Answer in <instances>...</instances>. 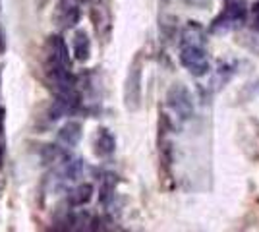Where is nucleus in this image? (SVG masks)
<instances>
[{"mask_svg":"<svg viewBox=\"0 0 259 232\" xmlns=\"http://www.w3.org/2000/svg\"><path fill=\"white\" fill-rule=\"evenodd\" d=\"M248 18V8L244 0H227L225 10L217 16L211 23V33H227L240 27Z\"/></svg>","mask_w":259,"mask_h":232,"instance_id":"obj_1","label":"nucleus"},{"mask_svg":"<svg viewBox=\"0 0 259 232\" xmlns=\"http://www.w3.org/2000/svg\"><path fill=\"white\" fill-rule=\"evenodd\" d=\"M180 62L182 66L194 74V76H205L211 70V62L207 56L205 49H195V47H182L180 49Z\"/></svg>","mask_w":259,"mask_h":232,"instance_id":"obj_2","label":"nucleus"},{"mask_svg":"<svg viewBox=\"0 0 259 232\" xmlns=\"http://www.w3.org/2000/svg\"><path fill=\"white\" fill-rule=\"evenodd\" d=\"M166 103L172 109L174 114H178V118H182V120L192 118V114H194V101H192L190 91L184 87V85L176 83V85H172V87L168 89Z\"/></svg>","mask_w":259,"mask_h":232,"instance_id":"obj_3","label":"nucleus"},{"mask_svg":"<svg viewBox=\"0 0 259 232\" xmlns=\"http://www.w3.org/2000/svg\"><path fill=\"white\" fill-rule=\"evenodd\" d=\"M124 101L130 111H136L141 101V56L134 60L130 66L128 77H126V87H124Z\"/></svg>","mask_w":259,"mask_h":232,"instance_id":"obj_4","label":"nucleus"},{"mask_svg":"<svg viewBox=\"0 0 259 232\" xmlns=\"http://www.w3.org/2000/svg\"><path fill=\"white\" fill-rule=\"evenodd\" d=\"M47 56H49V66L51 68H66L70 70V55L64 39L53 35L47 41Z\"/></svg>","mask_w":259,"mask_h":232,"instance_id":"obj_5","label":"nucleus"},{"mask_svg":"<svg viewBox=\"0 0 259 232\" xmlns=\"http://www.w3.org/2000/svg\"><path fill=\"white\" fill-rule=\"evenodd\" d=\"M85 165L81 159H66L60 163V166L56 168V178H58V184L60 186H68L72 182H76L77 178L83 174Z\"/></svg>","mask_w":259,"mask_h":232,"instance_id":"obj_6","label":"nucleus"},{"mask_svg":"<svg viewBox=\"0 0 259 232\" xmlns=\"http://www.w3.org/2000/svg\"><path fill=\"white\" fill-rule=\"evenodd\" d=\"M81 140V124L79 122H66L56 135V145L60 149H72Z\"/></svg>","mask_w":259,"mask_h":232,"instance_id":"obj_7","label":"nucleus"},{"mask_svg":"<svg viewBox=\"0 0 259 232\" xmlns=\"http://www.w3.org/2000/svg\"><path fill=\"white\" fill-rule=\"evenodd\" d=\"M182 47H195V49H205L207 35L205 29L197 22H188L182 29Z\"/></svg>","mask_w":259,"mask_h":232,"instance_id":"obj_8","label":"nucleus"},{"mask_svg":"<svg viewBox=\"0 0 259 232\" xmlns=\"http://www.w3.org/2000/svg\"><path fill=\"white\" fill-rule=\"evenodd\" d=\"M114 147H116L114 135L108 132L107 128H101L95 135V153L99 157H108V155L114 153Z\"/></svg>","mask_w":259,"mask_h":232,"instance_id":"obj_9","label":"nucleus"},{"mask_svg":"<svg viewBox=\"0 0 259 232\" xmlns=\"http://www.w3.org/2000/svg\"><path fill=\"white\" fill-rule=\"evenodd\" d=\"M91 198H93V186H91V184H79V186H76L72 192H68V201H70V205H74V207L85 205V203L91 201Z\"/></svg>","mask_w":259,"mask_h":232,"instance_id":"obj_10","label":"nucleus"},{"mask_svg":"<svg viewBox=\"0 0 259 232\" xmlns=\"http://www.w3.org/2000/svg\"><path fill=\"white\" fill-rule=\"evenodd\" d=\"M60 20L66 27H74L79 20V8L76 0H62L60 4Z\"/></svg>","mask_w":259,"mask_h":232,"instance_id":"obj_11","label":"nucleus"},{"mask_svg":"<svg viewBox=\"0 0 259 232\" xmlns=\"http://www.w3.org/2000/svg\"><path fill=\"white\" fill-rule=\"evenodd\" d=\"M89 55H91V41L85 31H77L74 35V56L79 62H85Z\"/></svg>","mask_w":259,"mask_h":232,"instance_id":"obj_12","label":"nucleus"},{"mask_svg":"<svg viewBox=\"0 0 259 232\" xmlns=\"http://www.w3.org/2000/svg\"><path fill=\"white\" fill-rule=\"evenodd\" d=\"M89 232H112V224L107 217H95V219H91Z\"/></svg>","mask_w":259,"mask_h":232,"instance_id":"obj_13","label":"nucleus"},{"mask_svg":"<svg viewBox=\"0 0 259 232\" xmlns=\"http://www.w3.org/2000/svg\"><path fill=\"white\" fill-rule=\"evenodd\" d=\"M251 18H253V27L259 31V2H255L251 8Z\"/></svg>","mask_w":259,"mask_h":232,"instance_id":"obj_14","label":"nucleus"},{"mask_svg":"<svg viewBox=\"0 0 259 232\" xmlns=\"http://www.w3.org/2000/svg\"><path fill=\"white\" fill-rule=\"evenodd\" d=\"M2 124H4V109H0V132H2Z\"/></svg>","mask_w":259,"mask_h":232,"instance_id":"obj_15","label":"nucleus"},{"mask_svg":"<svg viewBox=\"0 0 259 232\" xmlns=\"http://www.w3.org/2000/svg\"><path fill=\"white\" fill-rule=\"evenodd\" d=\"M0 165H2V147H0Z\"/></svg>","mask_w":259,"mask_h":232,"instance_id":"obj_16","label":"nucleus"}]
</instances>
